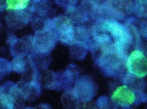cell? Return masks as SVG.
Segmentation results:
<instances>
[{
    "instance_id": "obj_1",
    "label": "cell",
    "mask_w": 147,
    "mask_h": 109,
    "mask_svg": "<svg viewBox=\"0 0 147 109\" xmlns=\"http://www.w3.org/2000/svg\"><path fill=\"white\" fill-rule=\"evenodd\" d=\"M45 30L52 33L57 41L64 44L74 42L75 30L69 20L64 16H58L48 19Z\"/></svg>"
},
{
    "instance_id": "obj_2",
    "label": "cell",
    "mask_w": 147,
    "mask_h": 109,
    "mask_svg": "<svg viewBox=\"0 0 147 109\" xmlns=\"http://www.w3.org/2000/svg\"><path fill=\"white\" fill-rule=\"evenodd\" d=\"M57 40L54 34L48 30L36 31L32 36V51L49 54L55 47Z\"/></svg>"
},
{
    "instance_id": "obj_3",
    "label": "cell",
    "mask_w": 147,
    "mask_h": 109,
    "mask_svg": "<svg viewBox=\"0 0 147 109\" xmlns=\"http://www.w3.org/2000/svg\"><path fill=\"white\" fill-rule=\"evenodd\" d=\"M126 66L130 74L138 78L147 75V58L140 50H135L129 55Z\"/></svg>"
},
{
    "instance_id": "obj_4",
    "label": "cell",
    "mask_w": 147,
    "mask_h": 109,
    "mask_svg": "<svg viewBox=\"0 0 147 109\" xmlns=\"http://www.w3.org/2000/svg\"><path fill=\"white\" fill-rule=\"evenodd\" d=\"M11 54L13 57H26L32 51V36L26 35L22 38L10 35L7 39Z\"/></svg>"
},
{
    "instance_id": "obj_5",
    "label": "cell",
    "mask_w": 147,
    "mask_h": 109,
    "mask_svg": "<svg viewBox=\"0 0 147 109\" xmlns=\"http://www.w3.org/2000/svg\"><path fill=\"white\" fill-rule=\"evenodd\" d=\"M6 16V22L10 29H21L31 21L32 12L30 8L18 10H9Z\"/></svg>"
},
{
    "instance_id": "obj_6",
    "label": "cell",
    "mask_w": 147,
    "mask_h": 109,
    "mask_svg": "<svg viewBox=\"0 0 147 109\" xmlns=\"http://www.w3.org/2000/svg\"><path fill=\"white\" fill-rule=\"evenodd\" d=\"M103 29L109 32L115 41L129 45L131 37L129 32L122 24L115 20H108L104 22Z\"/></svg>"
},
{
    "instance_id": "obj_7",
    "label": "cell",
    "mask_w": 147,
    "mask_h": 109,
    "mask_svg": "<svg viewBox=\"0 0 147 109\" xmlns=\"http://www.w3.org/2000/svg\"><path fill=\"white\" fill-rule=\"evenodd\" d=\"M40 81L31 80L24 82L20 80L17 84L24 101L33 102L37 100L41 93Z\"/></svg>"
},
{
    "instance_id": "obj_8",
    "label": "cell",
    "mask_w": 147,
    "mask_h": 109,
    "mask_svg": "<svg viewBox=\"0 0 147 109\" xmlns=\"http://www.w3.org/2000/svg\"><path fill=\"white\" fill-rule=\"evenodd\" d=\"M111 99L116 104L128 107L134 103L136 96L133 91L127 86L122 85L114 91Z\"/></svg>"
},
{
    "instance_id": "obj_9",
    "label": "cell",
    "mask_w": 147,
    "mask_h": 109,
    "mask_svg": "<svg viewBox=\"0 0 147 109\" xmlns=\"http://www.w3.org/2000/svg\"><path fill=\"white\" fill-rule=\"evenodd\" d=\"M63 76L52 71H47L44 72L43 76L45 87L51 90H57L62 85Z\"/></svg>"
},
{
    "instance_id": "obj_10",
    "label": "cell",
    "mask_w": 147,
    "mask_h": 109,
    "mask_svg": "<svg viewBox=\"0 0 147 109\" xmlns=\"http://www.w3.org/2000/svg\"><path fill=\"white\" fill-rule=\"evenodd\" d=\"M24 103L19 101L11 94L1 91L0 95V108L1 109H13L20 108Z\"/></svg>"
},
{
    "instance_id": "obj_11",
    "label": "cell",
    "mask_w": 147,
    "mask_h": 109,
    "mask_svg": "<svg viewBox=\"0 0 147 109\" xmlns=\"http://www.w3.org/2000/svg\"><path fill=\"white\" fill-rule=\"evenodd\" d=\"M11 63V69L18 74L25 72L28 67V62L26 57H14Z\"/></svg>"
},
{
    "instance_id": "obj_12",
    "label": "cell",
    "mask_w": 147,
    "mask_h": 109,
    "mask_svg": "<svg viewBox=\"0 0 147 109\" xmlns=\"http://www.w3.org/2000/svg\"><path fill=\"white\" fill-rule=\"evenodd\" d=\"M109 3L117 12L121 10H133V2L131 0H110Z\"/></svg>"
},
{
    "instance_id": "obj_13",
    "label": "cell",
    "mask_w": 147,
    "mask_h": 109,
    "mask_svg": "<svg viewBox=\"0 0 147 109\" xmlns=\"http://www.w3.org/2000/svg\"><path fill=\"white\" fill-rule=\"evenodd\" d=\"M30 0H6L7 10H18L28 7Z\"/></svg>"
},
{
    "instance_id": "obj_14",
    "label": "cell",
    "mask_w": 147,
    "mask_h": 109,
    "mask_svg": "<svg viewBox=\"0 0 147 109\" xmlns=\"http://www.w3.org/2000/svg\"><path fill=\"white\" fill-rule=\"evenodd\" d=\"M11 71V63L4 58H0V79H2Z\"/></svg>"
},
{
    "instance_id": "obj_15",
    "label": "cell",
    "mask_w": 147,
    "mask_h": 109,
    "mask_svg": "<svg viewBox=\"0 0 147 109\" xmlns=\"http://www.w3.org/2000/svg\"><path fill=\"white\" fill-rule=\"evenodd\" d=\"M57 5L60 6L68 9L71 7L75 6L78 0H55Z\"/></svg>"
},
{
    "instance_id": "obj_16",
    "label": "cell",
    "mask_w": 147,
    "mask_h": 109,
    "mask_svg": "<svg viewBox=\"0 0 147 109\" xmlns=\"http://www.w3.org/2000/svg\"><path fill=\"white\" fill-rule=\"evenodd\" d=\"M96 7L103 6L109 3V0H90Z\"/></svg>"
},
{
    "instance_id": "obj_17",
    "label": "cell",
    "mask_w": 147,
    "mask_h": 109,
    "mask_svg": "<svg viewBox=\"0 0 147 109\" xmlns=\"http://www.w3.org/2000/svg\"><path fill=\"white\" fill-rule=\"evenodd\" d=\"M7 5L6 0H0V12H2L5 10L7 9Z\"/></svg>"
},
{
    "instance_id": "obj_18",
    "label": "cell",
    "mask_w": 147,
    "mask_h": 109,
    "mask_svg": "<svg viewBox=\"0 0 147 109\" xmlns=\"http://www.w3.org/2000/svg\"><path fill=\"white\" fill-rule=\"evenodd\" d=\"M0 95H1V87H0Z\"/></svg>"
}]
</instances>
